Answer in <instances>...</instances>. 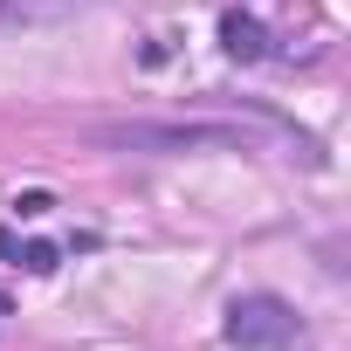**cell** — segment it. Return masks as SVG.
Masks as SVG:
<instances>
[{"mask_svg": "<svg viewBox=\"0 0 351 351\" xmlns=\"http://www.w3.org/2000/svg\"><path fill=\"white\" fill-rule=\"evenodd\" d=\"M90 138L110 145V152H200V145H214V152H248V138L228 131V124H97Z\"/></svg>", "mask_w": 351, "mask_h": 351, "instance_id": "cell-1", "label": "cell"}, {"mask_svg": "<svg viewBox=\"0 0 351 351\" xmlns=\"http://www.w3.org/2000/svg\"><path fill=\"white\" fill-rule=\"evenodd\" d=\"M296 337H303V317L269 289H255V296H241L228 310V344L234 351H289Z\"/></svg>", "mask_w": 351, "mask_h": 351, "instance_id": "cell-2", "label": "cell"}, {"mask_svg": "<svg viewBox=\"0 0 351 351\" xmlns=\"http://www.w3.org/2000/svg\"><path fill=\"white\" fill-rule=\"evenodd\" d=\"M221 49H228L234 62H262V56H269V28H262L255 14L228 8V14H221Z\"/></svg>", "mask_w": 351, "mask_h": 351, "instance_id": "cell-3", "label": "cell"}, {"mask_svg": "<svg viewBox=\"0 0 351 351\" xmlns=\"http://www.w3.org/2000/svg\"><path fill=\"white\" fill-rule=\"evenodd\" d=\"M56 255H62L56 241H28V248H21V269H28V276H49V269H56Z\"/></svg>", "mask_w": 351, "mask_h": 351, "instance_id": "cell-4", "label": "cell"}, {"mask_svg": "<svg viewBox=\"0 0 351 351\" xmlns=\"http://www.w3.org/2000/svg\"><path fill=\"white\" fill-rule=\"evenodd\" d=\"M49 207H56V200H49V193H21V200H14V214H21V221H42V214H49Z\"/></svg>", "mask_w": 351, "mask_h": 351, "instance_id": "cell-5", "label": "cell"}, {"mask_svg": "<svg viewBox=\"0 0 351 351\" xmlns=\"http://www.w3.org/2000/svg\"><path fill=\"white\" fill-rule=\"evenodd\" d=\"M0 317H8V296H0Z\"/></svg>", "mask_w": 351, "mask_h": 351, "instance_id": "cell-6", "label": "cell"}]
</instances>
